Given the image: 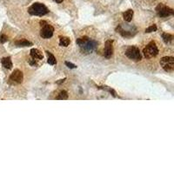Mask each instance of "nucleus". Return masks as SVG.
<instances>
[{
	"label": "nucleus",
	"instance_id": "obj_1",
	"mask_svg": "<svg viewBox=\"0 0 174 174\" xmlns=\"http://www.w3.org/2000/svg\"><path fill=\"white\" fill-rule=\"evenodd\" d=\"M77 44L79 45L81 51L86 54L91 53L98 46V43L96 41L90 39L88 37H82L80 39H78Z\"/></svg>",
	"mask_w": 174,
	"mask_h": 174
},
{
	"label": "nucleus",
	"instance_id": "obj_2",
	"mask_svg": "<svg viewBox=\"0 0 174 174\" xmlns=\"http://www.w3.org/2000/svg\"><path fill=\"white\" fill-rule=\"evenodd\" d=\"M28 12L33 16H44L49 12L47 7L41 3H34L29 9Z\"/></svg>",
	"mask_w": 174,
	"mask_h": 174
},
{
	"label": "nucleus",
	"instance_id": "obj_3",
	"mask_svg": "<svg viewBox=\"0 0 174 174\" xmlns=\"http://www.w3.org/2000/svg\"><path fill=\"white\" fill-rule=\"evenodd\" d=\"M40 25L42 27V29L40 31V36L44 39L51 38L53 35V32H54V28L44 20L40 21Z\"/></svg>",
	"mask_w": 174,
	"mask_h": 174
},
{
	"label": "nucleus",
	"instance_id": "obj_4",
	"mask_svg": "<svg viewBox=\"0 0 174 174\" xmlns=\"http://www.w3.org/2000/svg\"><path fill=\"white\" fill-rule=\"evenodd\" d=\"M143 53L146 58H152L156 57L159 54V49H158L156 44L154 42H151L144 49Z\"/></svg>",
	"mask_w": 174,
	"mask_h": 174
},
{
	"label": "nucleus",
	"instance_id": "obj_5",
	"mask_svg": "<svg viewBox=\"0 0 174 174\" xmlns=\"http://www.w3.org/2000/svg\"><path fill=\"white\" fill-rule=\"evenodd\" d=\"M126 55L128 58H130V60H133V61H136V62L140 61L141 58H142L139 49L136 46L128 47L126 51Z\"/></svg>",
	"mask_w": 174,
	"mask_h": 174
},
{
	"label": "nucleus",
	"instance_id": "obj_6",
	"mask_svg": "<svg viewBox=\"0 0 174 174\" xmlns=\"http://www.w3.org/2000/svg\"><path fill=\"white\" fill-rule=\"evenodd\" d=\"M156 11L158 13V16L160 18H167L169 16L173 15L174 13V11L172 8L165 5L164 4H159L156 7Z\"/></svg>",
	"mask_w": 174,
	"mask_h": 174
},
{
	"label": "nucleus",
	"instance_id": "obj_7",
	"mask_svg": "<svg viewBox=\"0 0 174 174\" xmlns=\"http://www.w3.org/2000/svg\"><path fill=\"white\" fill-rule=\"evenodd\" d=\"M24 75L23 72L19 70H14V72L11 74L9 78L10 85H19L23 82Z\"/></svg>",
	"mask_w": 174,
	"mask_h": 174
},
{
	"label": "nucleus",
	"instance_id": "obj_8",
	"mask_svg": "<svg viewBox=\"0 0 174 174\" xmlns=\"http://www.w3.org/2000/svg\"><path fill=\"white\" fill-rule=\"evenodd\" d=\"M160 65L166 72H173L174 70V58L173 57H166L160 60Z\"/></svg>",
	"mask_w": 174,
	"mask_h": 174
},
{
	"label": "nucleus",
	"instance_id": "obj_9",
	"mask_svg": "<svg viewBox=\"0 0 174 174\" xmlns=\"http://www.w3.org/2000/svg\"><path fill=\"white\" fill-rule=\"evenodd\" d=\"M117 32L121 34L124 38H131L136 34V30L134 29H130V30H126L122 27V25H119L116 29Z\"/></svg>",
	"mask_w": 174,
	"mask_h": 174
},
{
	"label": "nucleus",
	"instance_id": "obj_10",
	"mask_svg": "<svg viewBox=\"0 0 174 174\" xmlns=\"http://www.w3.org/2000/svg\"><path fill=\"white\" fill-rule=\"evenodd\" d=\"M113 41L112 40H107L105 42V52L104 55L106 58H111L112 54H113Z\"/></svg>",
	"mask_w": 174,
	"mask_h": 174
},
{
	"label": "nucleus",
	"instance_id": "obj_11",
	"mask_svg": "<svg viewBox=\"0 0 174 174\" xmlns=\"http://www.w3.org/2000/svg\"><path fill=\"white\" fill-rule=\"evenodd\" d=\"M31 57H32L33 59H39V60L43 59L44 58L42 52H41L39 50L35 49V48H33V49L31 50Z\"/></svg>",
	"mask_w": 174,
	"mask_h": 174
},
{
	"label": "nucleus",
	"instance_id": "obj_12",
	"mask_svg": "<svg viewBox=\"0 0 174 174\" xmlns=\"http://www.w3.org/2000/svg\"><path fill=\"white\" fill-rule=\"evenodd\" d=\"M1 63L3 65V66L8 70L11 69L12 68V62H11V58H3L2 60H1Z\"/></svg>",
	"mask_w": 174,
	"mask_h": 174
},
{
	"label": "nucleus",
	"instance_id": "obj_13",
	"mask_svg": "<svg viewBox=\"0 0 174 174\" xmlns=\"http://www.w3.org/2000/svg\"><path fill=\"white\" fill-rule=\"evenodd\" d=\"M133 14H134V12H133V11H132L131 9H129V10H127L126 11H125V12L123 13V18H124L125 21H126V22H130V21L132 20Z\"/></svg>",
	"mask_w": 174,
	"mask_h": 174
},
{
	"label": "nucleus",
	"instance_id": "obj_14",
	"mask_svg": "<svg viewBox=\"0 0 174 174\" xmlns=\"http://www.w3.org/2000/svg\"><path fill=\"white\" fill-rule=\"evenodd\" d=\"M15 44L18 47H26V46H31L32 45V44L30 41L26 40V39H21V40H18L15 42Z\"/></svg>",
	"mask_w": 174,
	"mask_h": 174
},
{
	"label": "nucleus",
	"instance_id": "obj_15",
	"mask_svg": "<svg viewBox=\"0 0 174 174\" xmlns=\"http://www.w3.org/2000/svg\"><path fill=\"white\" fill-rule=\"evenodd\" d=\"M46 54H47V57H48V59H47L48 64H50V65H56V64H57V60H56L55 57H54L50 51H46Z\"/></svg>",
	"mask_w": 174,
	"mask_h": 174
},
{
	"label": "nucleus",
	"instance_id": "obj_16",
	"mask_svg": "<svg viewBox=\"0 0 174 174\" xmlns=\"http://www.w3.org/2000/svg\"><path fill=\"white\" fill-rule=\"evenodd\" d=\"M71 43V40L69 38L67 37H60V39H59V44L61 46H64V47H66L68 46Z\"/></svg>",
	"mask_w": 174,
	"mask_h": 174
},
{
	"label": "nucleus",
	"instance_id": "obj_17",
	"mask_svg": "<svg viewBox=\"0 0 174 174\" xmlns=\"http://www.w3.org/2000/svg\"><path fill=\"white\" fill-rule=\"evenodd\" d=\"M162 39L165 41V43H170V42L173 41V36L172 34H169V33H163L162 34Z\"/></svg>",
	"mask_w": 174,
	"mask_h": 174
},
{
	"label": "nucleus",
	"instance_id": "obj_18",
	"mask_svg": "<svg viewBox=\"0 0 174 174\" xmlns=\"http://www.w3.org/2000/svg\"><path fill=\"white\" fill-rule=\"evenodd\" d=\"M98 89H102V90H105V91H107L108 92H110L113 97H118L117 96V93H116V91L113 90V89H112V88H110V87L108 86H97Z\"/></svg>",
	"mask_w": 174,
	"mask_h": 174
},
{
	"label": "nucleus",
	"instance_id": "obj_19",
	"mask_svg": "<svg viewBox=\"0 0 174 174\" xmlns=\"http://www.w3.org/2000/svg\"><path fill=\"white\" fill-rule=\"evenodd\" d=\"M68 98V93H67V91H62L59 94H58V96L56 98V99H58V100H65V99H67Z\"/></svg>",
	"mask_w": 174,
	"mask_h": 174
},
{
	"label": "nucleus",
	"instance_id": "obj_20",
	"mask_svg": "<svg viewBox=\"0 0 174 174\" xmlns=\"http://www.w3.org/2000/svg\"><path fill=\"white\" fill-rule=\"evenodd\" d=\"M156 31H157V26H156V25H151L150 27H148L147 29H145V32H147V33L153 32H156Z\"/></svg>",
	"mask_w": 174,
	"mask_h": 174
},
{
	"label": "nucleus",
	"instance_id": "obj_21",
	"mask_svg": "<svg viewBox=\"0 0 174 174\" xmlns=\"http://www.w3.org/2000/svg\"><path fill=\"white\" fill-rule=\"evenodd\" d=\"M8 40V38H7V36L6 35H4V34H2L1 36H0V42L2 44H4L6 41Z\"/></svg>",
	"mask_w": 174,
	"mask_h": 174
},
{
	"label": "nucleus",
	"instance_id": "obj_22",
	"mask_svg": "<svg viewBox=\"0 0 174 174\" xmlns=\"http://www.w3.org/2000/svg\"><path fill=\"white\" fill-rule=\"evenodd\" d=\"M65 65H66L67 67H69L70 69H75V68H77V65H75L74 64L70 63V62H65Z\"/></svg>",
	"mask_w": 174,
	"mask_h": 174
},
{
	"label": "nucleus",
	"instance_id": "obj_23",
	"mask_svg": "<svg viewBox=\"0 0 174 174\" xmlns=\"http://www.w3.org/2000/svg\"><path fill=\"white\" fill-rule=\"evenodd\" d=\"M29 63L32 65H36V62H35V59H29Z\"/></svg>",
	"mask_w": 174,
	"mask_h": 174
},
{
	"label": "nucleus",
	"instance_id": "obj_24",
	"mask_svg": "<svg viewBox=\"0 0 174 174\" xmlns=\"http://www.w3.org/2000/svg\"><path fill=\"white\" fill-rule=\"evenodd\" d=\"M65 80V79H60V81H58V82H57V84H61V83H63Z\"/></svg>",
	"mask_w": 174,
	"mask_h": 174
},
{
	"label": "nucleus",
	"instance_id": "obj_25",
	"mask_svg": "<svg viewBox=\"0 0 174 174\" xmlns=\"http://www.w3.org/2000/svg\"><path fill=\"white\" fill-rule=\"evenodd\" d=\"M53 1H55L56 3H58V4H60V3H62L63 2V0H53Z\"/></svg>",
	"mask_w": 174,
	"mask_h": 174
}]
</instances>
